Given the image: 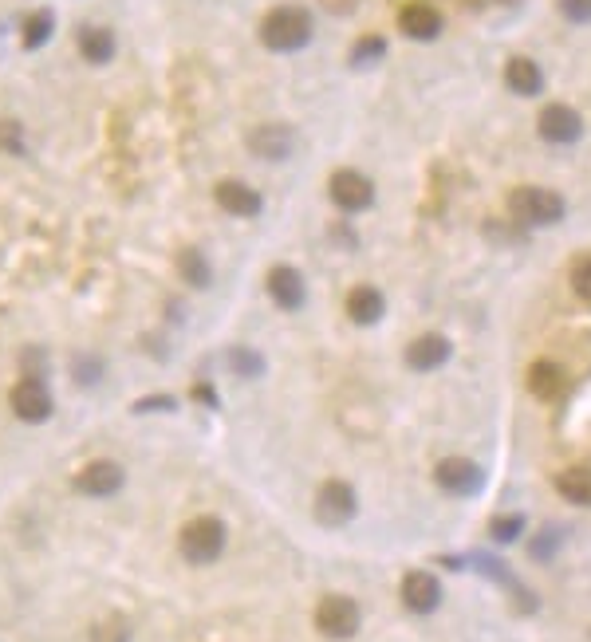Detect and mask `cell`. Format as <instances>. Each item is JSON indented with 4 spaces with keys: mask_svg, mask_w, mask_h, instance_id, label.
<instances>
[{
    "mask_svg": "<svg viewBox=\"0 0 591 642\" xmlns=\"http://www.w3.org/2000/svg\"><path fill=\"white\" fill-rule=\"evenodd\" d=\"M560 12H564L572 24H588V20H591V0H560Z\"/></svg>",
    "mask_w": 591,
    "mask_h": 642,
    "instance_id": "f1b7e54d",
    "label": "cell"
},
{
    "mask_svg": "<svg viewBox=\"0 0 591 642\" xmlns=\"http://www.w3.org/2000/svg\"><path fill=\"white\" fill-rule=\"evenodd\" d=\"M398 28H402L410 40H434V36L442 32V12H438L434 4L414 0V4H406V8L398 12Z\"/></svg>",
    "mask_w": 591,
    "mask_h": 642,
    "instance_id": "2e32d148",
    "label": "cell"
},
{
    "mask_svg": "<svg viewBox=\"0 0 591 642\" xmlns=\"http://www.w3.org/2000/svg\"><path fill=\"white\" fill-rule=\"evenodd\" d=\"M292 146H296V138H292V130L288 127H257L249 134V150L264 158V162H284L288 154H292Z\"/></svg>",
    "mask_w": 591,
    "mask_h": 642,
    "instance_id": "e0dca14e",
    "label": "cell"
},
{
    "mask_svg": "<svg viewBox=\"0 0 591 642\" xmlns=\"http://www.w3.org/2000/svg\"><path fill=\"white\" fill-rule=\"evenodd\" d=\"M75 489L87 493V497H111V493L123 489V465H115V461H91L87 469H79Z\"/></svg>",
    "mask_w": 591,
    "mask_h": 642,
    "instance_id": "7c38bea8",
    "label": "cell"
},
{
    "mask_svg": "<svg viewBox=\"0 0 591 642\" xmlns=\"http://www.w3.org/2000/svg\"><path fill=\"white\" fill-rule=\"evenodd\" d=\"M505 83H509V91H517V95H536L540 87H544V75H540V67L536 60H528V56H513L509 64H505Z\"/></svg>",
    "mask_w": 591,
    "mask_h": 642,
    "instance_id": "d6986e66",
    "label": "cell"
},
{
    "mask_svg": "<svg viewBox=\"0 0 591 642\" xmlns=\"http://www.w3.org/2000/svg\"><path fill=\"white\" fill-rule=\"evenodd\" d=\"M509 213L521 225H552L564 217V197L544 186H517L509 193Z\"/></svg>",
    "mask_w": 591,
    "mask_h": 642,
    "instance_id": "3957f363",
    "label": "cell"
},
{
    "mask_svg": "<svg viewBox=\"0 0 591 642\" xmlns=\"http://www.w3.org/2000/svg\"><path fill=\"white\" fill-rule=\"evenodd\" d=\"M556 493L568 501V505H580L591 509V465H572L556 477Z\"/></svg>",
    "mask_w": 591,
    "mask_h": 642,
    "instance_id": "ac0fdd59",
    "label": "cell"
},
{
    "mask_svg": "<svg viewBox=\"0 0 591 642\" xmlns=\"http://www.w3.org/2000/svg\"><path fill=\"white\" fill-rule=\"evenodd\" d=\"M115 32L111 28H87L83 36H79V52H83V60L87 64H111V56H115Z\"/></svg>",
    "mask_w": 591,
    "mask_h": 642,
    "instance_id": "44dd1931",
    "label": "cell"
},
{
    "mask_svg": "<svg viewBox=\"0 0 591 642\" xmlns=\"http://www.w3.org/2000/svg\"><path fill=\"white\" fill-rule=\"evenodd\" d=\"M0 146L8 154H24V127L16 119H0Z\"/></svg>",
    "mask_w": 591,
    "mask_h": 642,
    "instance_id": "d4e9b609",
    "label": "cell"
},
{
    "mask_svg": "<svg viewBox=\"0 0 591 642\" xmlns=\"http://www.w3.org/2000/svg\"><path fill=\"white\" fill-rule=\"evenodd\" d=\"M178 544H182V556L190 560V564H213V560H221V552H225V524L217 520V516H197L190 520L186 528H182V536H178Z\"/></svg>",
    "mask_w": 591,
    "mask_h": 642,
    "instance_id": "7a4b0ae2",
    "label": "cell"
},
{
    "mask_svg": "<svg viewBox=\"0 0 591 642\" xmlns=\"http://www.w3.org/2000/svg\"><path fill=\"white\" fill-rule=\"evenodd\" d=\"M367 56H371V60H375V56H383V36H363V44L355 48V56H351V60H355V64H363Z\"/></svg>",
    "mask_w": 591,
    "mask_h": 642,
    "instance_id": "f546056e",
    "label": "cell"
},
{
    "mask_svg": "<svg viewBox=\"0 0 591 642\" xmlns=\"http://www.w3.org/2000/svg\"><path fill=\"white\" fill-rule=\"evenodd\" d=\"M178 276H182L190 288H209L213 268H209V260L201 257V249H182V253H178Z\"/></svg>",
    "mask_w": 591,
    "mask_h": 642,
    "instance_id": "7402d4cb",
    "label": "cell"
},
{
    "mask_svg": "<svg viewBox=\"0 0 591 642\" xmlns=\"http://www.w3.org/2000/svg\"><path fill=\"white\" fill-rule=\"evenodd\" d=\"M450 355H454V347H450V339H446L442 331H422V335L410 339V347H406V367H410V371H438Z\"/></svg>",
    "mask_w": 591,
    "mask_h": 642,
    "instance_id": "9c48e42d",
    "label": "cell"
},
{
    "mask_svg": "<svg viewBox=\"0 0 591 642\" xmlns=\"http://www.w3.org/2000/svg\"><path fill=\"white\" fill-rule=\"evenodd\" d=\"M572 292H576L584 304H591V257H580L572 264Z\"/></svg>",
    "mask_w": 591,
    "mask_h": 642,
    "instance_id": "cb8c5ba5",
    "label": "cell"
},
{
    "mask_svg": "<svg viewBox=\"0 0 591 642\" xmlns=\"http://www.w3.org/2000/svg\"><path fill=\"white\" fill-rule=\"evenodd\" d=\"M434 481H438L446 493L465 497V493H477V489H481L485 473H481L469 457H442V461H438V469H434Z\"/></svg>",
    "mask_w": 591,
    "mask_h": 642,
    "instance_id": "30bf717a",
    "label": "cell"
},
{
    "mask_svg": "<svg viewBox=\"0 0 591 642\" xmlns=\"http://www.w3.org/2000/svg\"><path fill=\"white\" fill-rule=\"evenodd\" d=\"M536 134H540L544 142H552V146H572V142H580V134H584V119H580V111L568 107V103H548V107L540 111V119H536Z\"/></svg>",
    "mask_w": 591,
    "mask_h": 642,
    "instance_id": "8992f818",
    "label": "cell"
},
{
    "mask_svg": "<svg viewBox=\"0 0 591 642\" xmlns=\"http://www.w3.org/2000/svg\"><path fill=\"white\" fill-rule=\"evenodd\" d=\"M343 312H347V320L351 323L371 327V323L383 320L387 300H383V292H379V288H371V284H355V288L347 292V300H343Z\"/></svg>",
    "mask_w": 591,
    "mask_h": 642,
    "instance_id": "5bb4252c",
    "label": "cell"
},
{
    "mask_svg": "<svg viewBox=\"0 0 591 642\" xmlns=\"http://www.w3.org/2000/svg\"><path fill=\"white\" fill-rule=\"evenodd\" d=\"M328 193L339 209L363 213V209H371V201H375V182H371L367 174H359V170H335L328 182Z\"/></svg>",
    "mask_w": 591,
    "mask_h": 642,
    "instance_id": "52a82bcc",
    "label": "cell"
},
{
    "mask_svg": "<svg viewBox=\"0 0 591 642\" xmlns=\"http://www.w3.org/2000/svg\"><path fill=\"white\" fill-rule=\"evenodd\" d=\"M521 528H525V520H521V516H505V520H493V524H489V532H493V540H497V544L517 540V536H521Z\"/></svg>",
    "mask_w": 591,
    "mask_h": 642,
    "instance_id": "4316f807",
    "label": "cell"
},
{
    "mask_svg": "<svg viewBox=\"0 0 591 642\" xmlns=\"http://www.w3.org/2000/svg\"><path fill=\"white\" fill-rule=\"evenodd\" d=\"M213 201H217L225 213H233V217H253V213H261V193L253 190V186H245V182H237V178L217 182Z\"/></svg>",
    "mask_w": 591,
    "mask_h": 642,
    "instance_id": "9a60e30c",
    "label": "cell"
},
{
    "mask_svg": "<svg viewBox=\"0 0 591 642\" xmlns=\"http://www.w3.org/2000/svg\"><path fill=\"white\" fill-rule=\"evenodd\" d=\"M12 410H16V418L40 426L52 418V390L40 379H24V383L12 386Z\"/></svg>",
    "mask_w": 591,
    "mask_h": 642,
    "instance_id": "ba28073f",
    "label": "cell"
},
{
    "mask_svg": "<svg viewBox=\"0 0 591 642\" xmlns=\"http://www.w3.org/2000/svg\"><path fill=\"white\" fill-rule=\"evenodd\" d=\"M52 28H56L52 12H48V8H36V12L24 20V28H20V40H24V48H40V44L52 36Z\"/></svg>",
    "mask_w": 591,
    "mask_h": 642,
    "instance_id": "603a6c76",
    "label": "cell"
},
{
    "mask_svg": "<svg viewBox=\"0 0 591 642\" xmlns=\"http://www.w3.org/2000/svg\"><path fill=\"white\" fill-rule=\"evenodd\" d=\"M359 603L351 595H324L320 607H316V631L331 642H347L359 635Z\"/></svg>",
    "mask_w": 591,
    "mask_h": 642,
    "instance_id": "277c9868",
    "label": "cell"
},
{
    "mask_svg": "<svg viewBox=\"0 0 591 642\" xmlns=\"http://www.w3.org/2000/svg\"><path fill=\"white\" fill-rule=\"evenodd\" d=\"M312 40V16L296 4H280L261 20V44L272 52H300Z\"/></svg>",
    "mask_w": 591,
    "mask_h": 642,
    "instance_id": "6da1fadb",
    "label": "cell"
},
{
    "mask_svg": "<svg viewBox=\"0 0 591 642\" xmlns=\"http://www.w3.org/2000/svg\"><path fill=\"white\" fill-rule=\"evenodd\" d=\"M355 513H359V501H355V489H351L347 481L331 477V481L320 485V493H316V520H320L324 528H339V524H347Z\"/></svg>",
    "mask_w": 591,
    "mask_h": 642,
    "instance_id": "5b68a950",
    "label": "cell"
},
{
    "mask_svg": "<svg viewBox=\"0 0 591 642\" xmlns=\"http://www.w3.org/2000/svg\"><path fill=\"white\" fill-rule=\"evenodd\" d=\"M402 603L414 611V615H430L438 603H442V583L430 572H406L402 579Z\"/></svg>",
    "mask_w": 591,
    "mask_h": 642,
    "instance_id": "4fadbf2b",
    "label": "cell"
},
{
    "mask_svg": "<svg viewBox=\"0 0 591 642\" xmlns=\"http://www.w3.org/2000/svg\"><path fill=\"white\" fill-rule=\"evenodd\" d=\"M131 639V631H127V623H119V619H103L95 631H91V642H127Z\"/></svg>",
    "mask_w": 591,
    "mask_h": 642,
    "instance_id": "484cf974",
    "label": "cell"
},
{
    "mask_svg": "<svg viewBox=\"0 0 591 642\" xmlns=\"http://www.w3.org/2000/svg\"><path fill=\"white\" fill-rule=\"evenodd\" d=\"M233 371L237 375H261V359H257V351H233Z\"/></svg>",
    "mask_w": 591,
    "mask_h": 642,
    "instance_id": "83f0119b",
    "label": "cell"
},
{
    "mask_svg": "<svg viewBox=\"0 0 591 642\" xmlns=\"http://www.w3.org/2000/svg\"><path fill=\"white\" fill-rule=\"evenodd\" d=\"M268 296H272V304H276V308L296 312V308L304 304V296H308L304 276H300L292 264H276V268L268 272Z\"/></svg>",
    "mask_w": 591,
    "mask_h": 642,
    "instance_id": "8fae6325",
    "label": "cell"
},
{
    "mask_svg": "<svg viewBox=\"0 0 591 642\" xmlns=\"http://www.w3.org/2000/svg\"><path fill=\"white\" fill-rule=\"evenodd\" d=\"M528 390L536 394V398H560V390H564V371L556 367V363H548V359H540V363H532L528 367Z\"/></svg>",
    "mask_w": 591,
    "mask_h": 642,
    "instance_id": "ffe728a7",
    "label": "cell"
},
{
    "mask_svg": "<svg viewBox=\"0 0 591 642\" xmlns=\"http://www.w3.org/2000/svg\"><path fill=\"white\" fill-rule=\"evenodd\" d=\"M166 406H170V398H142V402H138L134 410L142 414V410H166Z\"/></svg>",
    "mask_w": 591,
    "mask_h": 642,
    "instance_id": "4dcf8cb0",
    "label": "cell"
}]
</instances>
